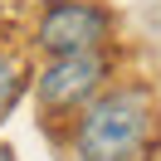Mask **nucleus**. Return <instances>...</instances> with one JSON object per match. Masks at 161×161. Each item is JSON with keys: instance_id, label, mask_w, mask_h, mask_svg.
I'll return each mask as SVG.
<instances>
[{"instance_id": "1", "label": "nucleus", "mask_w": 161, "mask_h": 161, "mask_svg": "<svg viewBox=\"0 0 161 161\" xmlns=\"http://www.w3.org/2000/svg\"><path fill=\"white\" fill-rule=\"evenodd\" d=\"M156 137V98L147 83H117L88 98L73 122L78 161H142Z\"/></svg>"}, {"instance_id": "3", "label": "nucleus", "mask_w": 161, "mask_h": 161, "mask_svg": "<svg viewBox=\"0 0 161 161\" xmlns=\"http://www.w3.org/2000/svg\"><path fill=\"white\" fill-rule=\"evenodd\" d=\"M108 54H59L34 73V98L44 112H78L88 98H98L108 83Z\"/></svg>"}, {"instance_id": "2", "label": "nucleus", "mask_w": 161, "mask_h": 161, "mask_svg": "<svg viewBox=\"0 0 161 161\" xmlns=\"http://www.w3.org/2000/svg\"><path fill=\"white\" fill-rule=\"evenodd\" d=\"M112 39V10L103 0H44L34 20V44L49 59L59 54H98Z\"/></svg>"}, {"instance_id": "5", "label": "nucleus", "mask_w": 161, "mask_h": 161, "mask_svg": "<svg viewBox=\"0 0 161 161\" xmlns=\"http://www.w3.org/2000/svg\"><path fill=\"white\" fill-rule=\"evenodd\" d=\"M0 161H15V151H5V147H0Z\"/></svg>"}, {"instance_id": "4", "label": "nucleus", "mask_w": 161, "mask_h": 161, "mask_svg": "<svg viewBox=\"0 0 161 161\" xmlns=\"http://www.w3.org/2000/svg\"><path fill=\"white\" fill-rule=\"evenodd\" d=\"M25 88H30V73H25V64L15 59V54L0 49V117L15 108V103L25 98Z\"/></svg>"}]
</instances>
